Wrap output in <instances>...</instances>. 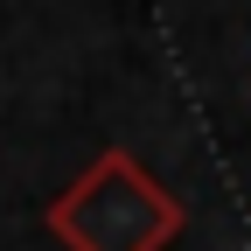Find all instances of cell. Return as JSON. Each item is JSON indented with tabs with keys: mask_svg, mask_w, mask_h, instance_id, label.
I'll return each mask as SVG.
<instances>
[{
	"mask_svg": "<svg viewBox=\"0 0 251 251\" xmlns=\"http://www.w3.org/2000/svg\"><path fill=\"white\" fill-rule=\"evenodd\" d=\"M188 224L175 188H161L126 147H105L49 202V237L63 251H168Z\"/></svg>",
	"mask_w": 251,
	"mask_h": 251,
	"instance_id": "cell-1",
	"label": "cell"
}]
</instances>
